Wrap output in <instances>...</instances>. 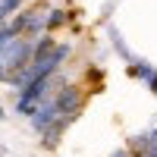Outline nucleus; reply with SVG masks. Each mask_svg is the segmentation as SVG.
<instances>
[{
  "instance_id": "nucleus-1",
  "label": "nucleus",
  "mask_w": 157,
  "mask_h": 157,
  "mask_svg": "<svg viewBox=\"0 0 157 157\" xmlns=\"http://www.w3.org/2000/svg\"><path fill=\"white\" fill-rule=\"evenodd\" d=\"M35 57V38L19 35L0 50V82H10L13 75H19Z\"/></svg>"
},
{
  "instance_id": "nucleus-2",
  "label": "nucleus",
  "mask_w": 157,
  "mask_h": 157,
  "mask_svg": "<svg viewBox=\"0 0 157 157\" xmlns=\"http://www.w3.org/2000/svg\"><path fill=\"white\" fill-rule=\"evenodd\" d=\"M54 104H57V110H60V116H66V120H72V116L82 110V104H85V98H82V91H78V85H72V82H63L57 91H54Z\"/></svg>"
},
{
  "instance_id": "nucleus-3",
  "label": "nucleus",
  "mask_w": 157,
  "mask_h": 157,
  "mask_svg": "<svg viewBox=\"0 0 157 157\" xmlns=\"http://www.w3.org/2000/svg\"><path fill=\"white\" fill-rule=\"evenodd\" d=\"M25 6V0H0V19H10L13 13H19Z\"/></svg>"
},
{
  "instance_id": "nucleus-4",
  "label": "nucleus",
  "mask_w": 157,
  "mask_h": 157,
  "mask_svg": "<svg viewBox=\"0 0 157 157\" xmlns=\"http://www.w3.org/2000/svg\"><path fill=\"white\" fill-rule=\"evenodd\" d=\"M69 16H66V10H47V32H54V29H60L63 22H66Z\"/></svg>"
},
{
  "instance_id": "nucleus-5",
  "label": "nucleus",
  "mask_w": 157,
  "mask_h": 157,
  "mask_svg": "<svg viewBox=\"0 0 157 157\" xmlns=\"http://www.w3.org/2000/svg\"><path fill=\"white\" fill-rule=\"evenodd\" d=\"M13 38H19V32L13 29L10 22H3V25H0V50H3V47H6L10 41H13Z\"/></svg>"
}]
</instances>
